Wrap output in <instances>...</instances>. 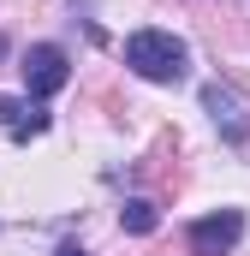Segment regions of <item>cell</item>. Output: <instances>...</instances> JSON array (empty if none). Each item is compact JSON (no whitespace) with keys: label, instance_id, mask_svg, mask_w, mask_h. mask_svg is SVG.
<instances>
[{"label":"cell","instance_id":"obj_1","mask_svg":"<svg viewBox=\"0 0 250 256\" xmlns=\"http://www.w3.org/2000/svg\"><path fill=\"white\" fill-rule=\"evenodd\" d=\"M125 66L143 84H185L190 78V48L173 30H131L125 36Z\"/></svg>","mask_w":250,"mask_h":256},{"label":"cell","instance_id":"obj_2","mask_svg":"<svg viewBox=\"0 0 250 256\" xmlns=\"http://www.w3.org/2000/svg\"><path fill=\"white\" fill-rule=\"evenodd\" d=\"M18 72H24V96L30 102H48V96H60L66 84H72V60H66V48H54V42L24 48Z\"/></svg>","mask_w":250,"mask_h":256},{"label":"cell","instance_id":"obj_3","mask_svg":"<svg viewBox=\"0 0 250 256\" xmlns=\"http://www.w3.org/2000/svg\"><path fill=\"white\" fill-rule=\"evenodd\" d=\"M238 238H244V208H214V214L190 220V250L196 256H226V250H238Z\"/></svg>","mask_w":250,"mask_h":256},{"label":"cell","instance_id":"obj_4","mask_svg":"<svg viewBox=\"0 0 250 256\" xmlns=\"http://www.w3.org/2000/svg\"><path fill=\"white\" fill-rule=\"evenodd\" d=\"M202 108H208V120H214V131L226 143H244L250 137V102L232 84H202Z\"/></svg>","mask_w":250,"mask_h":256},{"label":"cell","instance_id":"obj_5","mask_svg":"<svg viewBox=\"0 0 250 256\" xmlns=\"http://www.w3.org/2000/svg\"><path fill=\"white\" fill-rule=\"evenodd\" d=\"M0 126L12 131V143H30V137H42L48 131V114H42V102H18V96H0Z\"/></svg>","mask_w":250,"mask_h":256},{"label":"cell","instance_id":"obj_6","mask_svg":"<svg viewBox=\"0 0 250 256\" xmlns=\"http://www.w3.org/2000/svg\"><path fill=\"white\" fill-rule=\"evenodd\" d=\"M120 226L131 232V238H149V232L161 226V214H155V202H149V196H125V208H120Z\"/></svg>","mask_w":250,"mask_h":256},{"label":"cell","instance_id":"obj_7","mask_svg":"<svg viewBox=\"0 0 250 256\" xmlns=\"http://www.w3.org/2000/svg\"><path fill=\"white\" fill-rule=\"evenodd\" d=\"M54 256H90V250H84V244H60Z\"/></svg>","mask_w":250,"mask_h":256}]
</instances>
